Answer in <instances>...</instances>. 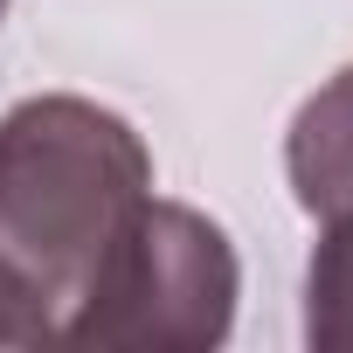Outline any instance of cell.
<instances>
[{
  "label": "cell",
  "instance_id": "obj_1",
  "mask_svg": "<svg viewBox=\"0 0 353 353\" xmlns=\"http://www.w3.org/2000/svg\"><path fill=\"white\" fill-rule=\"evenodd\" d=\"M145 194L152 152L111 104L42 90L0 111V284L42 346H63V325Z\"/></svg>",
  "mask_w": 353,
  "mask_h": 353
},
{
  "label": "cell",
  "instance_id": "obj_2",
  "mask_svg": "<svg viewBox=\"0 0 353 353\" xmlns=\"http://www.w3.org/2000/svg\"><path fill=\"white\" fill-rule=\"evenodd\" d=\"M243 298L236 243L215 215L145 194L111 243L90 298L63 325V346L97 353H208L229 339Z\"/></svg>",
  "mask_w": 353,
  "mask_h": 353
},
{
  "label": "cell",
  "instance_id": "obj_3",
  "mask_svg": "<svg viewBox=\"0 0 353 353\" xmlns=\"http://www.w3.org/2000/svg\"><path fill=\"white\" fill-rule=\"evenodd\" d=\"M284 173L312 222L353 215V63L298 104L284 132Z\"/></svg>",
  "mask_w": 353,
  "mask_h": 353
},
{
  "label": "cell",
  "instance_id": "obj_4",
  "mask_svg": "<svg viewBox=\"0 0 353 353\" xmlns=\"http://www.w3.org/2000/svg\"><path fill=\"white\" fill-rule=\"evenodd\" d=\"M305 346L353 353V215L325 222L305 263Z\"/></svg>",
  "mask_w": 353,
  "mask_h": 353
},
{
  "label": "cell",
  "instance_id": "obj_5",
  "mask_svg": "<svg viewBox=\"0 0 353 353\" xmlns=\"http://www.w3.org/2000/svg\"><path fill=\"white\" fill-rule=\"evenodd\" d=\"M28 346H42V332H35V319L8 298V284H0V353H28Z\"/></svg>",
  "mask_w": 353,
  "mask_h": 353
},
{
  "label": "cell",
  "instance_id": "obj_6",
  "mask_svg": "<svg viewBox=\"0 0 353 353\" xmlns=\"http://www.w3.org/2000/svg\"><path fill=\"white\" fill-rule=\"evenodd\" d=\"M0 14H8V0H0Z\"/></svg>",
  "mask_w": 353,
  "mask_h": 353
}]
</instances>
